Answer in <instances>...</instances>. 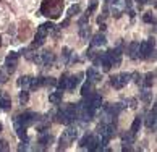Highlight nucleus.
<instances>
[{
	"mask_svg": "<svg viewBox=\"0 0 157 152\" xmlns=\"http://www.w3.org/2000/svg\"><path fill=\"white\" fill-rule=\"evenodd\" d=\"M62 10H63L62 0H44V4L41 7V13H44L46 16H50L52 20L58 18L62 15Z\"/></svg>",
	"mask_w": 157,
	"mask_h": 152,
	"instance_id": "f257e3e1",
	"label": "nucleus"
},
{
	"mask_svg": "<svg viewBox=\"0 0 157 152\" xmlns=\"http://www.w3.org/2000/svg\"><path fill=\"white\" fill-rule=\"evenodd\" d=\"M75 118H76V115H75V105L73 104H68L66 107H63L62 110L57 113V120H58L60 123H63V125L73 123Z\"/></svg>",
	"mask_w": 157,
	"mask_h": 152,
	"instance_id": "f03ea898",
	"label": "nucleus"
},
{
	"mask_svg": "<svg viewBox=\"0 0 157 152\" xmlns=\"http://www.w3.org/2000/svg\"><path fill=\"white\" fill-rule=\"evenodd\" d=\"M81 147L87 149V151H102V147L99 146V139L92 134H86L81 139Z\"/></svg>",
	"mask_w": 157,
	"mask_h": 152,
	"instance_id": "7ed1b4c3",
	"label": "nucleus"
},
{
	"mask_svg": "<svg viewBox=\"0 0 157 152\" xmlns=\"http://www.w3.org/2000/svg\"><path fill=\"white\" fill-rule=\"evenodd\" d=\"M130 78H131V75H128V73H120V75L112 76V78H110V84L115 87V89H122V87L130 81Z\"/></svg>",
	"mask_w": 157,
	"mask_h": 152,
	"instance_id": "20e7f679",
	"label": "nucleus"
},
{
	"mask_svg": "<svg viewBox=\"0 0 157 152\" xmlns=\"http://www.w3.org/2000/svg\"><path fill=\"white\" fill-rule=\"evenodd\" d=\"M151 53H154V39L139 44V57L141 58H149Z\"/></svg>",
	"mask_w": 157,
	"mask_h": 152,
	"instance_id": "39448f33",
	"label": "nucleus"
},
{
	"mask_svg": "<svg viewBox=\"0 0 157 152\" xmlns=\"http://www.w3.org/2000/svg\"><path fill=\"white\" fill-rule=\"evenodd\" d=\"M47 34H49V31H47V23H44V24H41L37 28V31H36V41L32 42V49L42 45V42H44Z\"/></svg>",
	"mask_w": 157,
	"mask_h": 152,
	"instance_id": "423d86ee",
	"label": "nucleus"
},
{
	"mask_svg": "<svg viewBox=\"0 0 157 152\" xmlns=\"http://www.w3.org/2000/svg\"><path fill=\"white\" fill-rule=\"evenodd\" d=\"M18 60H20V53L18 52H10V55L7 57V70L10 73H13L15 70H16V66H18Z\"/></svg>",
	"mask_w": 157,
	"mask_h": 152,
	"instance_id": "0eeeda50",
	"label": "nucleus"
},
{
	"mask_svg": "<svg viewBox=\"0 0 157 152\" xmlns=\"http://www.w3.org/2000/svg\"><path fill=\"white\" fill-rule=\"evenodd\" d=\"M108 58H110L112 66H118L120 62H122V50H120V47L115 49V50H110L108 52Z\"/></svg>",
	"mask_w": 157,
	"mask_h": 152,
	"instance_id": "6e6552de",
	"label": "nucleus"
},
{
	"mask_svg": "<svg viewBox=\"0 0 157 152\" xmlns=\"http://www.w3.org/2000/svg\"><path fill=\"white\" fill-rule=\"evenodd\" d=\"M0 107L4 108V110H8V108L11 107L10 96H8L7 92H4V91H0Z\"/></svg>",
	"mask_w": 157,
	"mask_h": 152,
	"instance_id": "1a4fd4ad",
	"label": "nucleus"
},
{
	"mask_svg": "<svg viewBox=\"0 0 157 152\" xmlns=\"http://www.w3.org/2000/svg\"><path fill=\"white\" fill-rule=\"evenodd\" d=\"M86 76H87V81H89V83H97V81H101V73H99L94 66L87 70Z\"/></svg>",
	"mask_w": 157,
	"mask_h": 152,
	"instance_id": "9d476101",
	"label": "nucleus"
},
{
	"mask_svg": "<svg viewBox=\"0 0 157 152\" xmlns=\"http://www.w3.org/2000/svg\"><path fill=\"white\" fill-rule=\"evenodd\" d=\"M146 126L149 129H156V105H154L152 110L147 113V117H146Z\"/></svg>",
	"mask_w": 157,
	"mask_h": 152,
	"instance_id": "9b49d317",
	"label": "nucleus"
},
{
	"mask_svg": "<svg viewBox=\"0 0 157 152\" xmlns=\"http://www.w3.org/2000/svg\"><path fill=\"white\" fill-rule=\"evenodd\" d=\"M83 75H76V76H66V87L65 89H70V91H73L75 87L78 86V83H80V78Z\"/></svg>",
	"mask_w": 157,
	"mask_h": 152,
	"instance_id": "f8f14e48",
	"label": "nucleus"
},
{
	"mask_svg": "<svg viewBox=\"0 0 157 152\" xmlns=\"http://www.w3.org/2000/svg\"><path fill=\"white\" fill-rule=\"evenodd\" d=\"M87 104L94 108H99L102 105V97L99 96V94H92V96L87 97Z\"/></svg>",
	"mask_w": 157,
	"mask_h": 152,
	"instance_id": "ddd939ff",
	"label": "nucleus"
},
{
	"mask_svg": "<svg viewBox=\"0 0 157 152\" xmlns=\"http://www.w3.org/2000/svg\"><path fill=\"white\" fill-rule=\"evenodd\" d=\"M128 53L133 60H136L139 57V42H131L128 47Z\"/></svg>",
	"mask_w": 157,
	"mask_h": 152,
	"instance_id": "4468645a",
	"label": "nucleus"
},
{
	"mask_svg": "<svg viewBox=\"0 0 157 152\" xmlns=\"http://www.w3.org/2000/svg\"><path fill=\"white\" fill-rule=\"evenodd\" d=\"M54 141V136L52 134H47L46 131L41 133V138H39V144H42V147H46V146H50Z\"/></svg>",
	"mask_w": 157,
	"mask_h": 152,
	"instance_id": "2eb2a0df",
	"label": "nucleus"
},
{
	"mask_svg": "<svg viewBox=\"0 0 157 152\" xmlns=\"http://www.w3.org/2000/svg\"><path fill=\"white\" fill-rule=\"evenodd\" d=\"M105 42H107V41H105V36L99 32V34H96V36H94V39H92L91 47H101V45H104Z\"/></svg>",
	"mask_w": 157,
	"mask_h": 152,
	"instance_id": "dca6fc26",
	"label": "nucleus"
},
{
	"mask_svg": "<svg viewBox=\"0 0 157 152\" xmlns=\"http://www.w3.org/2000/svg\"><path fill=\"white\" fill-rule=\"evenodd\" d=\"M62 97H63V91H55L49 96V100L50 104H58V102H62Z\"/></svg>",
	"mask_w": 157,
	"mask_h": 152,
	"instance_id": "f3484780",
	"label": "nucleus"
},
{
	"mask_svg": "<svg viewBox=\"0 0 157 152\" xmlns=\"http://www.w3.org/2000/svg\"><path fill=\"white\" fill-rule=\"evenodd\" d=\"M31 76H21L20 78V86L23 89H31Z\"/></svg>",
	"mask_w": 157,
	"mask_h": 152,
	"instance_id": "a211bd4d",
	"label": "nucleus"
},
{
	"mask_svg": "<svg viewBox=\"0 0 157 152\" xmlns=\"http://www.w3.org/2000/svg\"><path fill=\"white\" fill-rule=\"evenodd\" d=\"M154 78H156V73H147V75L144 76L143 86H146V87H152V84H154Z\"/></svg>",
	"mask_w": 157,
	"mask_h": 152,
	"instance_id": "6ab92c4d",
	"label": "nucleus"
},
{
	"mask_svg": "<svg viewBox=\"0 0 157 152\" xmlns=\"http://www.w3.org/2000/svg\"><path fill=\"white\" fill-rule=\"evenodd\" d=\"M80 36L83 41H87L89 39V36H91V29H89V26H86V24H83L80 29Z\"/></svg>",
	"mask_w": 157,
	"mask_h": 152,
	"instance_id": "aec40b11",
	"label": "nucleus"
},
{
	"mask_svg": "<svg viewBox=\"0 0 157 152\" xmlns=\"http://www.w3.org/2000/svg\"><path fill=\"white\" fill-rule=\"evenodd\" d=\"M54 53H50V52H42V63L44 65H52L54 63Z\"/></svg>",
	"mask_w": 157,
	"mask_h": 152,
	"instance_id": "412c9836",
	"label": "nucleus"
},
{
	"mask_svg": "<svg viewBox=\"0 0 157 152\" xmlns=\"http://www.w3.org/2000/svg\"><path fill=\"white\" fill-rule=\"evenodd\" d=\"M63 134L70 139V141H75V139H76V136H78V129L76 128H68L65 133H63Z\"/></svg>",
	"mask_w": 157,
	"mask_h": 152,
	"instance_id": "4be33fe9",
	"label": "nucleus"
},
{
	"mask_svg": "<svg viewBox=\"0 0 157 152\" xmlns=\"http://www.w3.org/2000/svg\"><path fill=\"white\" fill-rule=\"evenodd\" d=\"M139 128H141V118H139V117H136V118H134V121H133L131 129H130V131H131L133 134H136V133L139 131Z\"/></svg>",
	"mask_w": 157,
	"mask_h": 152,
	"instance_id": "5701e85b",
	"label": "nucleus"
},
{
	"mask_svg": "<svg viewBox=\"0 0 157 152\" xmlns=\"http://www.w3.org/2000/svg\"><path fill=\"white\" fill-rule=\"evenodd\" d=\"M28 100H29V94L26 92V89H23V91L20 92V104H21V105H25Z\"/></svg>",
	"mask_w": 157,
	"mask_h": 152,
	"instance_id": "b1692460",
	"label": "nucleus"
},
{
	"mask_svg": "<svg viewBox=\"0 0 157 152\" xmlns=\"http://www.w3.org/2000/svg\"><path fill=\"white\" fill-rule=\"evenodd\" d=\"M143 20H144V23H152V24L156 23V16H154L152 13H146L143 16Z\"/></svg>",
	"mask_w": 157,
	"mask_h": 152,
	"instance_id": "393cba45",
	"label": "nucleus"
},
{
	"mask_svg": "<svg viewBox=\"0 0 157 152\" xmlns=\"http://www.w3.org/2000/svg\"><path fill=\"white\" fill-rule=\"evenodd\" d=\"M89 91H91V83H89V81H87V83L84 84L83 87H81V94H83V96L86 97L87 94H89Z\"/></svg>",
	"mask_w": 157,
	"mask_h": 152,
	"instance_id": "a878e982",
	"label": "nucleus"
},
{
	"mask_svg": "<svg viewBox=\"0 0 157 152\" xmlns=\"http://www.w3.org/2000/svg\"><path fill=\"white\" fill-rule=\"evenodd\" d=\"M57 84V81L54 80V78H44V86H47V87H54Z\"/></svg>",
	"mask_w": 157,
	"mask_h": 152,
	"instance_id": "bb28decb",
	"label": "nucleus"
},
{
	"mask_svg": "<svg viewBox=\"0 0 157 152\" xmlns=\"http://www.w3.org/2000/svg\"><path fill=\"white\" fill-rule=\"evenodd\" d=\"M133 78H134V83H136L138 86H143V76H141L139 73H134V75H133Z\"/></svg>",
	"mask_w": 157,
	"mask_h": 152,
	"instance_id": "cd10ccee",
	"label": "nucleus"
},
{
	"mask_svg": "<svg viewBox=\"0 0 157 152\" xmlns=\"http://www.w3.org/2000/svg\"><path fill=\"white\" fill-rule=\"evenodd\" d=\"M78 11H80V5H73V7L68 10V16H73V15H76Z\"/></svg>",
	"mask_w": 157,
	"mask_h": 152,
	"instance_id": "c85d7f7f",
	"label": "nucleus"
},
{
	"mask_svg": "<svg viewBox=\"0 0 157 152\" xmlns=\"http://www.w3.org/2000/svg\"><path fill=\"white\" fill-rule=\"evenodd\" d=\"M141 99H143L144 102H151V92H149V91H143V94H141Z\"/></svg>",
	"mask_w": 157,
	"mask_h": 152,
	"instance_id": "c756f323",
	"label": "nucleus"
},
{
	"mask_svg": "<svg viewBox=\"0 0 157 152\" xmlns=\"http://www.w3.org/2000/svg\"><path fill=\"white\" fill-rule=\"evenodd\" d=\"M5 81H7V75H5L2 70H0V84H4Z\"/></svg>",
	"mask_w": 157,
	"mask_h": 152,
	"instance_id": "7c9ffc66",
	"label": "nucleus"
},
{
	"mask_svg": "<svg viewBox=\"0 0 157 152\" xmlns=\"http://www.w3.org/2000/svg\"><path fill=\"white\" fill-rule=\"evenodd\" d=\"M68 24H70V20H65V21H63V23L58 26V28H65V26H68Z\"/></svg>",
	"mask_w": 157,
	"mask_h": 152,
	"instance_id": "2f4dec72",
	"label": "nucleus"
},
{
	"mask_svg": "<svg viewBox=\"0 0 157 152\" xmlns=\"http://www.w3.org/2000/svg\"><path fill=\"white\" fill-rule=\"evenodd\" d=\"M0 45H2V37H0Z\"/></svg>",
	"mask_w": 157,
	"mask_h": 152,
	"instance_id": "473e14b6",
	"label": "nucleus"
}]
</instances>
